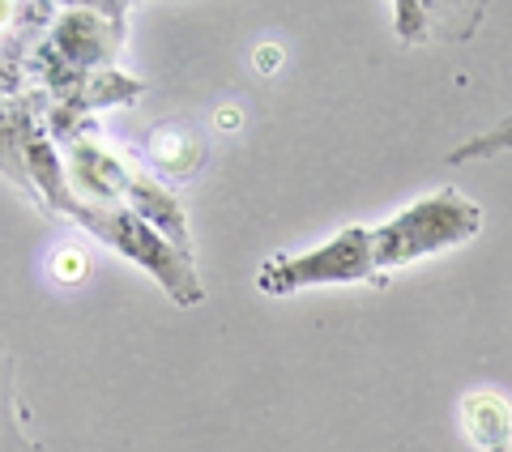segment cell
I'll return each mask as SVG.
<instances>
[{"label": "cell", "instance_id": "5", "mask_svg": "<svg viewBox=\"0 0 512 452\" xmlns=\"http://www.w3.org/2000/svg\"><path fill=\"white\" fill-rule=\"evenodd\" d=\"M0 452H47L35 435H26L18 414V359L0 342Z\"/></svg>", "mask_w": 512, "mask_h": 452}, {"label": "cell", "instance_id": "2", "mask_svg": "<svg viewBox=\"0 0 512 452\" xmlns=\"http://www.w3.org/2000/svg\"><path fill=\"white\" fill-rule=\"evenodd\" d=\"M478 231H483V205L457 188H436L427 197L410 201L406 209H397L380 226H372V256L384 278L393 269H406L414 261L470 244Z\"/></svg>", "mask_w": 512, "mask_h": 452}, {"label": "cell", "instance_id": "6", "mask_svg": "<svg viewBox=\"0 0 512 452\" xmlns=\"http://www.w3.org/2000/svg\"><path fill=\"white\" fill-rule=\"evenodd\" d=\"M512 154V111L504 120H495L491 128H483L478 137L461 141L453 154H448V163H474V158H504Z\"/></svg>", "mask_w": 512, "mask_h": 452}, {"label": "cell", "instance_id": "3", "mask_svg": "<svg viewBox=\"0 0 512 452\" xmlns=\"http://www.w3.org/2000/svg\"><path fill=\"white\" fill-rule=\"evenodd\" d=\"M372 256V226H342L333 239L308 252H274L256 269V290L269 299H291L316 286H380Z\"/></svg>", "mask_w": 512, "mask_h": 452}, {"label": "cell", "instance_id": "4", "mask_svg": "<svg viewBox=\"0 0 512 452\" xmlns=\"http://www.w3.org/2000/svg\"><path fill=\"white\" fill-rule=\"evenodd\" d=\"M457 423L478 452H512V401L504 393H466L457 406Z\"/></svg>", "mask_w": 512, "mask_h": 452}, {"label": "cell", "instance_id": "1", "mask_svg": "<svg viewBox=\"0 0 512 452\" xmlns=\"http://www.w3.org/2000/svg\"><path fill=\"white\" fill-rule=\"evenodd\" d=\"M26 154H30V167L39 171V180L52 188L47 197H52V205L60 209V214L77 218L94 239H103L107 248H116L124 261H133L137 269H146L150 278L163 286L175 303H180V308H197V303L205 299V286L197 278V269H192V256L188 252L167 244V239L158 235L146 218H137L133 209H124V205H90L82 197H73L69 184L60 180L56 154L47 150L43 141H35Z\"/></svg>", "mask_w": 512, "mask_h": 452}]
</instances>
